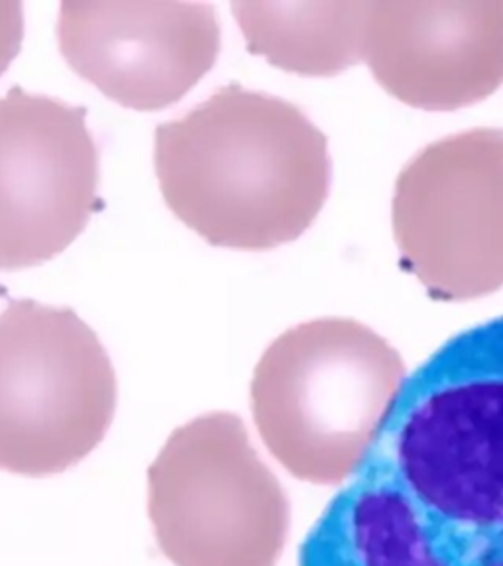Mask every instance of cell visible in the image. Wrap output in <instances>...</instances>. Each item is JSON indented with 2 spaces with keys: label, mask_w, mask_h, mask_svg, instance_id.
<instances>
[{
  "label": "cell",
  "mask_w": 503,
  "mask_h": 566,
  "mask_svg": "<svg viewBox=\"0 0 503 566\" xmlns=\"http://www.w3.org/2000/svg\"><path fill=\"white\" fill-rule=\"evenodd\" d=\"M63 57L120 105H174L221 52L219 12L207 2L63 0L57 18Z\"/></svg>",
  "instance_id": "ba28073f"
},
{
  "label": "cell",
  "mask_w": 503,
  "mask_h": 566,
  "mask_svg": "<svg viewBox=\"0 0 503 566\" xmlns=\"http://www.w3.org/2000/svg\"><path fill=\"white\" fill-rule=\"evenodd\" d=\"M169 209L217 247L264 250L301 237L327 201V136L292 101L239 83L156 128Z\"/></svg>",
  "instance_id": "7a4b0ae2"
},
{
  "label": "cell",
  "mask_w": 503,
  "mask_h": 566,
  "mask_svg": "<svg viewBox=\"0 0 503 566\" xmlns=\"http://www.w3.org/2000/svg\"><path fill=\"white\" fill-rule=\"evenodd\" d=\"M363 62L406 105H476L503 85V2H368Z\"/></svg>",
  "instance_id": "9c48e42d"
},
{
  "label": "cell",
  "mask_w": 503,
  "mask_h": 566,
  "mask_svg": "<svg viewBox=\"0 0 503 566\" xmlns=\"http://www.w3.org/2000/svg\"><path fill=\"white\" fill-rule=\"evenodd\" d=\"M24 38V9L18 0H0V75L17 57Z\"/></svg>",
  "instance_id": "8fae6325"
},
{
  "label": "cell",
  "mask_w": 503,
  "mask_h": 566,
  "mask_svg": "<svg viewBox=\"0 0 503 566\" xmlns=\"http://www.w3.org/2000/svg\"><path fill=\"white\" fill-rule=\"evenodd\" d=\"M87 111L12 87L0 97V270L57 256L98 205Z\"/></svg>",
  "instance_id": "52a82bcc"
},
{
  "label": "cell",
  "mask_w": 503,
  "mask_h": 566,
  "mask_svg": "<svg viewBox=\"0 0 503 566\" xmlns=\"http://www.w3.org/2000/svg\"><path fill=\"white\" fill-rule=\"evenodd\" d=\"M115 366L70 307L10 300L0 311V470L62 474L115 419Z\"/></svg>",
  "instance_id": "5b68a950"
},
{
  "label": "cell",
  "mask_w": 503,
  "mask_h": 566,
  "mask_svg": "<svg viewBox=\"0 0 503 566\" xmlns=\"http://www.w3.org/2000/svg\"><path fill=\"white\" fill-rule=\"evenodd\" d=\"M248 50L285 71L328 77L363 62L368 2H232Z\"/></svg>",
  "instance_id": "30bf717a"
},
{
  "label": "cell",
  "mask_w": 503,
  "mask_h": 566,
  "mask_svg": "<svg viewBox=\"0 0 503 566\" xmlns=\"http://www.w3.org/2000/svg\"><path fill=\"white\" fill-rule=\"evenodd\" d=\"M300 565L503 566V317L406 378Z\"/></svg>",
  "instance_id": "6da1fadb"
},
{
  "label": "cell",
  "mask_w": 503,
  "mask_h": 566,
  "mask_svg": "<svg viewBox=\"0 0 503 566\" xmlns=\"http://www.w3.org/2000/svg\"><path fill=\"white\" fill-rule=\"evenodd\" d=\"M406 381V364L360 321H305L272 340L254 368L250 409L268 451L318 486L360 469Z\"/></svg>",
  "instance_id": "3957f363"
},
{
  "label": "cell",
  "mask_w": 503,
  "mask_h": 566,
  "mask_svg": "<svg viewBox=\"0 0 503 566\" xmlns=\"http://www.w3.org/2000/svg\"><path fill=\"white\" fill-rule=\"evenodd\" d=\"M401 264L439 301L503 287V130L452 134L401 169L394 193Z\"/></svg>",
  "instance_id": "8992f818"
},
{
  "label": "cell",
  "mask_w": 503,
  "mask_h": 566,
  "mask_svg": "<svg viewBox=\"0 0 503 566\" xmlns=\"http://www.w3.org/2000/svg\"><path fill=\"white\" fill-rule=\"evenodd\" d=\"M148 512L174 566H275L290 500L237 413L177 427L148 470Z\"/></svg>",
  "instance_id": "277c9868"
}]
</instances>
